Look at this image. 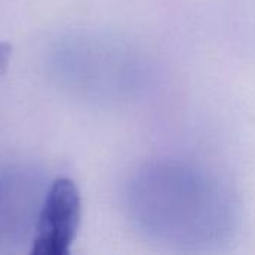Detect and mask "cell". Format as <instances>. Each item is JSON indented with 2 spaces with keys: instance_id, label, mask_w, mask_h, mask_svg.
Returning a JSON list of instances; mask_svg holds the SVG:
<instances>
[{
  "instance_id": "1",
  "label": "cell",
  "mask_w": 255,
  "mask_h": 255,
  "mask_svg": "<svg viewBox=\"0 0 255 255\" xmlns=\"http://www.w3.org/2000/svg\"><path fill=\"white\" fill-rule=\"evenodd\" d=\"M81 221V196L69 178L55 179L43 200L36 236L31 244L34 255H67Z\"/></svg>"
},
{
  "instance_id": "2",
  "label": "cell",
  "mask_w": 255,
  "mask_h": 255,
  "mask_svg": "<svg viewBox=\"0 0 255 255\" xmlns=\"http://www.w3.org/2000/svg\"><path fill=\"white\" fill-rule=\"evenodd\" d=\"M9 57V46L7 45H3V43H0V64H3L4 66V63H6V58Z\"/></svg>"
}]
</instances>
